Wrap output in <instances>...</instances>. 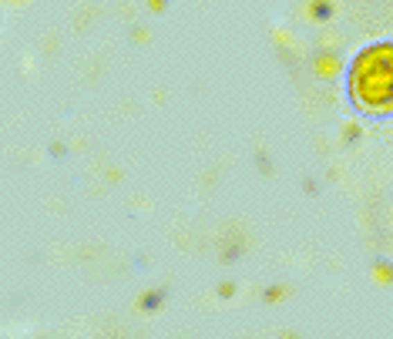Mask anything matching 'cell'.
I'll list each match as a JSON object with an SVG mask.
<instances>
[{
  "mask_svg": "<svg viewBox=\"0 0 393 339\" xmlns=\"http://www.w3.org/2000/svg\"><path fill=\"white\" fill-rule=\"evenodd\" d=\"M353 91L367 104H390V44H376L353 68Z\"/></svg>",
  "mask_w": 393,
  "mask_h": 339,
  "instance_id": "cell-1",
  "label": "cell"
},
{
  "mask_svg": "<svg viewBox=\"0 0 393 339\" xmlns=\"http://www.w3.org/2000/svg\"><path fill=\"white\" fill-rule=\"evenodd\" d=\"M309 14H313V17H323V14H329V3L326 0H313V3H309Z\"/></svg>",
  "mask_w": 393,
  "mask_h": 339,
  "instance_id": "cell-2",
  "label": "cell"
}]
</instances>
